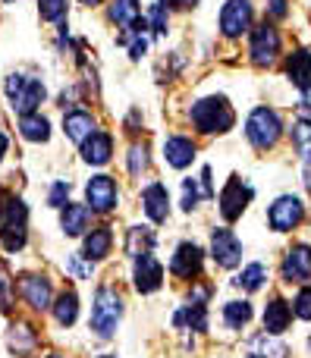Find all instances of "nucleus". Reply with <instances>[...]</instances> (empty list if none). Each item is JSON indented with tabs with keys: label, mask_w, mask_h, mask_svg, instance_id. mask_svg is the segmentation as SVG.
I'll list each match as a JSON object with an SVG mask.
<instances>
[{
	"label": "nucleus",
	"mask_w": 311,
	"mask_h": 358,
	"mask_svg": "<svg viewBox=\"0 0 311 358\" xmlns=\"http://www.w3.org/2000/svg\"><path fill=\"white\" fill-rule=\"evenodd\" d=\"M293 315L302 317V321H311V286H302L299 296L293 302Z\"/></svg>",
	"instance_id": "36"
},
{
	"label": "nucleus",
	"mask_w": 311,
	"mask_h": 358,
	"mask_svg": "<svg viewBox=\"0 0 311 358\" xmlns=\"http://www.w3.org/2000/svg\"><path fill=\"white\" fill-rule=\"evenodd\" d=\"M101 358H117V355H101Z\"/></svg>",
	"instance_id": "46"
},
{
	"label": "nucleus",
	"mask_w": 311,
	"mask_h": 358,
	"mask_svg": "<svg viewBox=\"0 0 311 358\" xmlns=\"http://www.w3.org/2000/svg\"><path fill=\"white\" fill-rule=\"evenodd\" d=\"M19 292H22L25 305H31L35 311L54 308V305H50V299H54V292H50V280L44 277V273H25V277L19 280Z\"/></svg>",
	"instance_id": "11"
},
{
	"label": "nucleus",
	"mask_w": 311,
	"mask_h": 358,
	"mask_svg": "<svg viewBox=\"0 0 311 358\" xmlns=\"http://www.w3.org/2000/svg\"><path fill=\"white\" fill-rule=\"evenodd\" d=\"M249 355L252 358H287L289 349H287V343H280L274 334L264 330V334H258L249 340Z\"/></svg>",
	"instance_id": "24"
},
{
	"label": "nucleus",
	"mask_w": 311,
	"mask_h": 358,
	"mask_svg": "<svg viewBox=\"0 0 311 358\" xmlns=\"http://www.w3.org/2000/svg\"><path fill=\"white\" fill-rule=\"evenodd\" d=\"M299 123H308L311 126V88L308 92H302V101H299Z\"/></svg>",
	"instance_id": "40"
},
{
	"label": "nucleus",
	"mask_w": 311,
	"mask_h": 358,
	"mask_svg": "<svg viewBox=\"0 0 311 358\" xmlns=\"http://www.w3.org/2000/svg\"><path fill=\"white\" fill-rule=\"evenodd\" d=\"M136 289L142 292V296H151V292H157L161 289V283H164V267H161V261L154 258V255H138L136 258Z\"/></svg>",
	"instance_id": "13"
},
{
	"label": "nucleus",
	"mask_w": 311,
	"mask_h": 358,
	"mask_svg": "<svg viewBox=\"0 0 311 358\" xmlns=\"http://www.w3.org/2000/svg\"><path fill=\"white\" fill-rule=\"evenodd\" d=\"M249 321H252V302H245V299L239 302V299H236V302H226L224 305V324L230 330H243Z\"/></svg>",
	"instance_id": "30"
},
{
	"label": "nucleus",
	"mask_w": 311,
	"mask_h": 358,
	"mask_svg": "<svg viewBox=\"0 0 311 358\" xmlns=\"http://www.w3.org/2000/svg\"><path fill=\"white\" fill-rule=\"evenodd\" d=\"M249 54L255 66H274L277 57H280V31L270 22H261L255 31H252V44Z\"/></svg>",
	"instance_id": "7"
},
{
	"label": "nucleus",
	"mask_w": 311,
	"mask_h": 358,
	"mask_svg": "<svg viewBox=\"0 0 311 358\" xmlns=\"http://www.w3.org/2000/svg\"><path fill=\"white\" fill-rule=\"evenodd\" d=\"M302 217H305V204L296 195H280L268 210V223L274 233H293L302 223Z\"/></svg>",
	"instance_id": "6"
},
{
	"label": "nucleus",
	"mask_w": 311,
	"mask_h": 358,
	"mask_svg": "<svg viewBox=\"0 0 311 358\" xmlns=\"http://www.w3.org/2000/svg\"><path fill=\"white\" fill-rule=\"evenodd\" d=\"M170 6H180V10H189V6H195L198 0H167Z\"/></svg>",
	"instance_id": "43"
},
{
	"label": "nucleus",
	"mask_w": 311,
	"mask_h": 358,
	"mask_svg": "<svg viewBox=\"0 0 311 358\" xmlns=\"http://www.w3.org/2000/svg\"><path fill=\"white\" fill-rule=\"evenodd\" d=\"M63 132H66L69 142L82 145L98 132V126H94V117L88 110H69L66 117H63Z\"/></svg>",
	"instance_id": "18"
},
{
	"label": "nucleus",
	"mask_w": 311,
	"mask_h": 358,
	"mask_svg": "<svg viewBox=\"0 0 311 358\" xmlns=\"http://www.w3.org/2000/svg\"><path fill=\"white\" fill-rule=\"evenodd\" d=\"M6 148H10V142H6V136H3V132H0V161H3Z\"/></svg>",
	"instance_id": "44"
},
{
	"label": "nucleus",
	"mask_w": 311,
	"mask_h": 358,
	"mask_svg": "<svg viewBox=\"0 0 311 358\" xmlns=\"http://www.w3.org/2000/svg\"><path fill=\"white\" fill-rule=\"evenodd\" d=\"M252 195H255V192H252V185H245L239 176H230V182L224 185V192H220V198H217L224 220H226V223L239 220V217L245 214V208H249Z\"/></svg>",
	"instance_id": "8"
},
{
	"label": "nucleus",
	"mask_w": 311,
	"mask_h": 358,
	"mask_svg": "<svg viewBox=\"0 0 311 358\" xmlns=\"http://www.w3.org/2000/svg\"><path fill=\"white\" fill-rule=\"evenodd\" d=\"M252 3L249 0H226L220 10V31L226 38H243L252 29Z\"/></svg>",
	"instance_id": "9"
},
{
	"label": "nucleus",
	"mask_w": 311,
	"mask_h": 358,
	"mask_svg": "<svg viewBox=\"0 0 311 358\" xmlns=\"http://www.w3.org/2000/svg\"><path fill=\"white\" fill-rule=\"evenodd\" d=\"M211 258L217 261V267H236L243 261V242L236 239V233L226 227H217L211 233Z\"/></svg>",
	"instance_id": "10"
},
{
	"label": "nucleus",
	"mask_w": 311,
	"mask_h": 358,
	"mask_svg": "<svg viewBox=\"0 0 311 358\" xmlns=\"http://www.w3.org/2000/svg\"><path fill=\"white\" fill-rule=\"evenodd\" d=\"M167 22H170L167 0H157V3L151 6V29H154V35H164V31H167Z\"/></svg>",
	"instance_id": "35"
},
{
	"label": "nucleus",
	"mask_w": 311,
	"mask_h": 358,
	"mask_svg": "<svg viewBox=\"0 0 311 358\" xmlns=\"http://www.w3.org/2000/svg\"><path fill=\"white\" fill-rule=\"evenodd\" d=\"M293 145H296V151H299L302 161H311V126L308 123L293 126Z\"/></svg>",
	"instance_id": "32"
},
{
	"label": "nucleus",
	"mask_w": 311,
	"mask_h": 358,
	"mask_svg": "<svg viewBox=\"0 0 311 358\" xmlns=\"http://www.w3.org/2000/svg\"><path fill=\"white\" fill-rule=\"evenodd\" d=\"M142 208L154 223H164L170 214V192L164 182H151L142 189Z\"/></svg>",
	"instance_id": "16"
},
{
	"label": "nucleus",
	"mask_w": 311,
	"mask_h": 358,
	"mask_svg": "<svg viewBox=\"0 0 311 358\" xmlns=\"http://www.w3.org/2000/svg\"><path fill=\"white\" fill-rule=\"evenodd\" d=\"M289 321H293V305L283 299H270V305L264 308V330L277 336L289 327Z\"/></svg>",
	"instance_id": "23"
},
{
	"label": "nucleus",
	"mask_w": 311,
	"mask_h": 358,
	"mask_svg": "<svg viewBox=\"0 0 311 358\" xmlns=\"http://www.w3.org/2000/svg\"><path fill=\"white\" fill-rule=\"evenodd\" d=\"M48 358H63V355H48Z\"/></svg>",
	"instance_id": "47"
},
{
	"label": "nucleus",
	"mask_w": 311,
	"mask_h": 358,
	"mask_svg": "<svg viewBox=\"0 0 311 358\" xmlns=\"http://www.w3.org/2000/svg\"><path fill=\"white\" fill-rule=\"evenodd\" d=\"M110 19L117 25H123V29H129V31H142L145 25H148L142 19V6H138V0H113Z\"/></svg>",
	"instance_id": "22"
},
{
	"label": "nucleus",
	"mask_w": 311,
	"mask_h": 358,
	"mask_svg": "<svg viewBox=\"0 0 311 358\" xmlns=\"http://www.w3.org/2000/svg\"><path fill=\"white\" fill-rule=\"evenodd\" d=\"M29 239V208L22 198L6 195L0 208V245L10 255H16Z\"/></svg>",
	"instance_id": "2"
},
{
	"label": "nucleus",
	"mask_w": 311,
	"mask_h": 358,
	"mask_svg": "<svg viewBox=\"0 0 311 358\" xmlns=\"http://www.w3.org/2000/svg\"><path fill=\"white\" fill-rule=\"evenodd\" d=\"M88 208L85 204H63V210H60V227H63V233L66 236H82L88 229Z\"/></svg>",
	"instance_id": "25"
},
{
	"label": "nucleus",
	"mask_w": 311,
	"mask_h": 358,
	"mask_svg": "<svg viewBox=\"0 0 311 358\" xmlns=\"http://www.w3.org/2000/svg\"><path fill=\"white\" fill-rule=\"evenodd\" d=\"M66 198H69V182H63V179H60V182H54V189H50V198H48V201L54 204V208H63V204H69Z\"/></svg>",
	"instance_id": "38"
},
{
	"label": "nucleus",
	"mask_w": 311,
	"mask_h": 358,
	"mask_svg": "<svg viewBox=\"0 0 311 358\" xmlns=\"http://www.w3.org/2000/svg\"><path fill=\"white\" fill-rule=\"evenodd\" d=\"M287 79L299 92H308L311 88V50H293L287 57Z\"/></svg>",
	"instance_id": "19"
},
{
	"label": "nucleus",
	"mask_w": 311,
	"mask_h": 358,
	"mask_svg": "<svg viewBox=\"0 0 311 358\" xmlns=\"http://www.w3.org/2000/svg\"><path fill=\"white\" fill-rule=\"evenodd\" d=\"M268 13L274 19H283L289 13V6H287V0H270V6H268Z\"/></svg>",
	"instance_id": "42"
},
{
	"label": "nucleus",
	"mask_w": 311,
	"mask_h": 358,
	"mask_svg": "<svg viewBox=\"0 0 311 358\" xmlns=\"http://www.w3.org/2000/svg\"><path fill=\"white\" fill-rule=\"evenodd\" d=\"M264 280H268V267L264 264H249L236 280H233V283H236L239 289H245V292H258L264 286Z\"/></svg>",
	"instance_id": "31"
},
{
	"label": "nucleus",
	"mask_w": 311,
	"mask_h": 358,
	"mask_svg": "<svg viewBox=\"0 0 311 358\" xmlns=\"http://www.w3.org/2000/svg\"><path fill=\"white\" fill-rule=\"evenodd\" d=\"M205 195V192H198V185H195V179H182V208L192 210L195 204H198V198Z\"/></svg>",
	"instance_id": "37"
},
{
	"label": "nucleus",
	"mask_w": 311,
	"mask_h": 358,
	"mask_svg": "<svg viewBox=\"0 0 311 358\" xmlns=\"http://www.w3.org/2000/svg\"><path fill=\"white\" fill-rule=\"evenodd\" d=\"M82 3H88V6H98V3H101V0H82Z\"/></svg>",
	"instance_id": "45"
},
{
	"label": "nucleus",
	"mask_w": 311,
	"mask_h": 358,
	"mask_svg": "<svg viewBox=\"0 0 311 358\" xmlns=\"http://www.w3.org/2000/svg\"><path fill=\"white\" fill-rule=\"evenodd\" d=\"M120 317H123V299H120V292L110 289V286H101V289L94 292L92 321H88V327L94 330V336L110 340V336L117 334Z\"/></svg>",
	"instance_id": "3"
},
{
	"label": "nucleus",
	"mask_w": 311,
	"mask_h": 358,
	"mask_svg": "<svg viewBox=\"0 0 311 358\" xmlns=\"http://www.w3.org/2000/svg\"><path fill=\"white\" fill-rule=\"evenodd\" d=\"M145 170H148V148H145V145H132L129 148V173L142 176Z\"/></svg>",
	"instance_id": "34"
},
{
	"label": "nucleus",
	"mask_w": 311,
	"mask_h": 358,
	"mask_svg": "<svg viewBox=\"0 0 311 358\" xmlns=\"http://www.w3.org/2000/svg\"><path fill=\"white\" fill-rule=\"evenodd\" d=\"M10 296H13V283H10V273L0 267V311L10 308Z\"/></svg>",
	"instance_id": "39"
},
{
	"label": "nucleus",
	"mask_w": 311,
	"mask_h": 358,
	"mask_svg": "<svg viewBox=\"0 0 311 358\" xmlns=\"http://www.w3.org/2000/svg\"><path fill=\"white\" fill-rule=\"evenodd\" d=\"M19 132H22V138L41 145L50 138V123H48V117H41V113H29V117H19Z\"/></svg>",
	"instance_id": "27"
},
{
	"label": "nucleus",
	"mask_w": 311,
	"mask_h": 358,
	"mask_svg": "<svg viewBox=\"0 0 311 358\" xmlns=\"http://www.w3.org/2000/svg\"><path fill=\"white\" fill-rule=\"evenodd\" d=\"M6 343H10V349L16 355H22V358H29L31 352H35V343H38V336H35V330L29 327V324H22V321H16L10 327V334H6Z\"/></svg>",
	"instance_id": "26"
},
{
	"label": "nucleus",
	"mask_w": 311,
	"mask_h": 358,
	"mask_svg": "<svg viewBox=\"0 0 311 358\" xmlns=\"http://www.w3.org/2000/svg\"><path fill=\"white\" fill-rule=\"evenodd\" d=\"M195 142L192 138H186V136H170L167 142H164V161L170 164V167H176V170H186L189 164L195 161Z\"/></svg>",
	"instance_id": "17"
},
{
	"label": "nucleus",
	"mask_w": 311,
	"mask_h": 358,
	"mask_svg": "<svg viewBox=\"0 0 311 358\" xmlns=\"http://www.w3.org/2000/svg\"><path fill=\"white\" fill-rule=\"evenodd\" d=\"M85 198L88 204H92V210H98V214H107V210L117 208V182H113L110 176H92L85 185Z\"/></svg>",
	"instance_id": "14"
},
{
	"label": "nucleus",
	"mask_w": 311,
	"mask_h": 358,
	"mask_svg": "<svg viewBox=\"0 0 311 358\" xmlns=\"http://www.w3.org/2000/svg\"><path fill=\"white\" fill-rule=\"evenodd\" d=\"M113 155V138L107 132H94L88 142H82V161L92 167H104Z\"/></svg>",
	"instance_id": "21"
},
{
	"label": "nucleus",
	"mask_w": 311,
	"mask_h": 358,
	"mask_svg": "<svg viewBox=\"0 0 311 358\" xmlns=\"http://www.w3.org/2000/svg\"><path fill=\"white\" fill-rule=\"evenodd\" d=\"M280 136H283V120L277 117V110H270V107H255V110L249 113V120H245V138L252 142V148L268 151L280 142Z\"/></svg>",
	"instance_id": "5"
},
{
	"label": "nucleus",
	"mask_w": 311,
	"mask_h": 358,
	"mask_svg": "<svg viewBox=\"0 0 311 358\" xmlns=\"http://www.w3.org/2000/svg\"><path fill=\"white\" fill-rule=\"evenodd\" d=\"M308 349H311V340H308Z\"/></svg>",
	"instance_id": "48"
},
{
	"label": "nucleus",
	"mask_w": 311,
	"mask_h": 358,
	"mask_svg": "<svg viewBox=\"0 0 311 358\" xmlns=\"http://www.w3.org/2000/svg\"><path fill=\"white\" fill-rule=\"evenodd\" d=\"M280 273L287 283H308L311 280V245L299 242V245L289 248L287 258H283Z\"/></svg>",
	"instance_id": "12"
},
{
	"label": "nucleus",
	"mask_w": 311,
	"mask_h": 358,
	"mask_svg": "<svg viewBox=\"0 0 311 358\" xmlns=\"http://www.w3.org/2000/svg\"><path fill=\"white\" fill-rule=\"evenodd\" d=\"M249 358H252V355H249Z\"/></svg>",
	"instance_id": "50"
},
{
	"label": "nucleus",
	"mask_w": 311,
	"mask_h": 358,
	"mask_svg": "<svg viewBox=\"0 0 311 358\" xmlns=\"http://www.w3.org/2000/svg\"><path fill=\"white\" fill-rule=\"evenodd\" d=\"M54 317L60 327H73L75 324V317H79V296H75L73 289L60 292V299H57V305H54Z\"/></svg>",
	"instance_id": "28"
},
{
	"label": "nucleus",
	"mask_w": 311,
	"mask_h": 358,
	"mask_svg": "<svg viewBox=\"0 0 311 358\" xmlns=\"http://www.w3.org/2000/svg\"><path fill=\"white\" fill-rule=\"evenodd\" d=\"M0 208H3V204H0Z\"/></svg>",
	"instance_id": "49"
},
{
	"label": "nucleus",
	"mask_w": 311,
	"mask_h": 358,
	"mask_svg": "<svg viewBox=\"0 0 311 358\" xmlns=\"http://www.w3.org/2000/svg\"><path fill=\"white\" fill-rule=\"evenodd\" d=\"M6 98H10V107L13 113H19V117H29V113H38V107H41L44 101V82L35 79V76H22V73H13L6 76Z\"/></svg>",
	"instance_id": "4"
},
{
	"label": "nucleus",
	"mask_w": 311,
	"mask_h": 358,
	"mask_svg": "<svg viewBox=\"0 0 311 358\" xmlns=\"http://www.w3.org/2000/svg\"><path fill=\"white\" fill-rule=\"evenodd\" d=\"M110 245H113V233L110 227H94L92 233L85 236V245H82V258L85 261H104L110 255Z\"/></svg>",
	"instance_id": "20"
},
{
	"label": "nucleus",
	"mask_w": 311,
	"mask_h": 358,
	"mask_svg": "<svg viewBox=\"0 0 311 358\" xmlns=\"http://www.w3.org/2000/svg\"><path fill=\"white\" fill-rule=\"evenodd\" d=\"M38 13L48 22H60L66 16V0H38Z\"/></svg>",
	"instance_id": "33"
},
{
	"label": "nucleus",
	"mask_w": 311,
	"mask_h": 358,
	"mask_svg": "<svg viewBox=\"0 0 311 358\" xmlns=\"http://www.w3.org/2000/svg\"><path fill=\"white\" fill-rule=\"evenodd\" d=\"M189 117H192L195 129L205 132V136H224V132H230L233 123H236V113H233L230 101H226L224 94H211V98L195 101Z\"/></svg>",
	"instance_id": "1"
},
{
	"label": "nucleus",
	"mask_w": 311,
	"mask_h": 358,
	"mask_svg": "<svg viewBox=\"0 0 311 358\" xmlns=\"http://www.w3.org/2000/svg\"><path fill=\"white\" fill-rule=\"evenodd\" d=\"M154 248V229L151 227H132L129 239H126V255L138 258V255H148Z\"/></svg>",
	"instance_id": "29"
},
{
	"label": "nucleus",
	"mask_w": 311,
	"mask_h": 358,
	"mask_svg": "<svg viewBox=\"0 0 311 358\" xmlns=\"http://www.w3.org/2000/svg\"><path fill=\"white\" fill-rule=\"evenodd\" d=\"M201 258H205V252H201L195 242H182V245L176 248L173 261H170V273L180 280H195L201 273Z\"/></svg>",
	"instance_id": "15"
},
{
	"label": "nucleus",
	"mask_w": 311,
	"mask_h": 358,
	"mask_svg": "<svg viewBox=\"0 0 311 358\" xmlns=\"http://www.w3.org/2000/svg\"><path fill=\"white\" fill-rule=\"evenodd\" d=\"M145 50H148V41H145L142 35H138L136 41L129 44V57H132V60H142V57H145Z\"/></svg>",
	"instance_id": "41"
}]
</instances>
